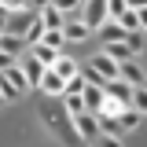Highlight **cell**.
I'll return each mask as SVG.
<instances>
[{
  "instance_id": "5b68a950",
  "label": "cell",
  "mask_w": 147,
  "mask_h": 147,
  "mask_svg": "<svg viewBox=\"0 0 147 147\" xmlns=\"http://www.w3.org/2000/svg\"><path fill=\"white\" fill-rule=\"evenodd\" d=\"M33 18H37V7H18V11H7V33L26 37V30L33 26Z\"/></svg>"
},
{
  "instance_id": "5bb4252c",
  "label": "cell",
  "mask_w": 147,
  "mask_h": 147,
  "mask_svg": "<svg viewBox=\"0 0 147 147\" xmlns=\"http://www.w3.org/2000/svg\"><path fill=\"white\" fill-rule=\"evenodd\" d=\"M0 48H4V52H7V55H15V59H18V55L26 52L30 44H26L22 37H15V33H4V37H0Z\"/></svg>"
},
{
  "instance_id": "6da1fadb",
  "label": "cell",
  "mask_w": 147,
  "mask_h": 147,
  "mask_svg": "<svg viewBox=\"0 0 147 147\" xmlns=\"http://www.w3.org/2000/svg\"><path fill=\"white\" fill-rule=\"evenodd\" d=\"M40 121H44V129H48L63 147H77L81 144V136H77V129H74V118H70V110H66V103H63V96H59V99L44 96V103H40Z\"/></svg>"
},
{
  "instance_id": "277c9868",
  "label": "cell",
  "mask_w": 147,
  "mask_h": 147,
  "mask_svg": "<svg viewBox=\"0 0 147 147\" xmlns=\"http://www.w3.org/2000/svg\"><path fill=\"white\" fill-rule=\"evenodd\" d=\"M107 18H110V15H107V0H85V4H81V22L88 26L92 33H96Z\"/></svg>"
},
{
  "instance_id": "4fadbf2b",
  "label": "cell",
  "mask_w": 147,
  "mask_h": 147,
  "mask_svg": "<svg viewBox=\"0 0 147 147\" xmlns=\"http://www.w3.org/2000/svg\"><path fill=\"white\" fill-rule=\"evenodd\" d=\"M96 33L103 37V44H110V40H125V33H129V30H121V22H118V18H107V22H103Z\"/></svg>"
},
{
  "instance_id": "44dd1931",
  "label": "cell",
  "mask_w": 147,
  "mask_h": 147,
  "mask_svg": "<svg viewBox=\"0 0 147 147\" xmlns=\"http://www.w3.org/2000/svg\"><path fill=\"white\" fill-rule=\"evenodd\" d=\"M140 118H144V114H140V110H132V107H125L121 114H118V121H121V129H125V132L140 125Z\"/></svg>"
},
{
  "instance_id": "484cf974",
  "label": "cell",
  "mask_w": 147,
  "mask_h": 147,
  "mask_svg": "<svg viewBox=\"0 0 147 147\" xmlns=\"http://www.w3.org/2000/svg\"><path fill=\"white\" fill-rule=\"evenodd\" d=\"M118 22H121V30H144V26H140V15H136L132 7H125V11L118 15Z\"/></svg>"
},
{
  "instance_id": "9c48e42d",
  "label": "cell",
  "mask_w": 147,
  "mask_h": 147,
  "mask_svg": "<svg viewBox=\"0 0 147 147\" xmlns=\"http://www.w3.org/2000/svg\"><path fill=\"white\" fill-rule=\"evenodd\" d=\"M63 37H66L70 44H81V40H88V37H92V30L81 22V18H66V26H63Z\"/></svg>"
},
{
  "instance_id": "30bf717a",
  "label": "cell",
  "mask_w": 147,
  "mask_h": 147,
  "mask_svg": "<svg viewBox=\"0 0 147 147\" xmlns=\"http://www.w3.org/2000/svg\"><path fill=\"white\" fill-rule=\"evenodd\" d=\"M40 11V22H44V30H63L66 26V15L55 7V4H44V7H37Z\"/></svg>"
},
{
  "instance_id": "4316f807",
  "label": "cell",
  "mask_w": 147,
  "mask_h": 147,
  "mask_svg": "<svg viewBox=\"0 0 147 147\" xmlns=\"http://www.w3.org/2000/svg\"><path fill=\"white\" fill-rule=\"evenodd\" d=\"M132 110L147 114V85H136V88H132Z\"/></svg>"
},
{
  "instance_id": "603a6c76",
  "label": "cell",
  "mask_w": 147,
  "mask_h": 147,
  "mask_svg": "<svg viewBox=\"0 0 147 147\" xmlns=\"http://www.w3.org/2000/svg\"><path fill=\"white\" fill-rule=\"evenodd\" d=\"M40 44H48V48H55V52H63L66 37H63V30H44V40H40Z\"/></svg>"
},
{
  "instance_id": "d6a6232c",
  "label": "cell",
  "mask_w": 147,
  "mask_h": 147,
  "mask_svg": "<svg viewBox=\"0 0 147 147\" xmlns=\"http://www.w3.org/2000/svg\"><path fill=\"white\" fill-rule=\"evenodd\" d=\"M7 11H18V7H30V0H0Z\"/></svg>"
},
{
  "instance_id": "f35d334b",
  "label": "cell",
  "mask_w": 147,
  "mask_h": 147,
  "mask_svg": "<svg viewBox=\"0 0 147 147\" xmlns=\"http://www.w3.org/2000/svg\"><path fill=\"white\" fill-rule=\"evenodd\" d=\"M0 15H7V7H4V4H0Z\"/></svg>"
},
{
  "instance_id": "8fae6325",
  "label": "cell",
  "mask_w": 147,
  "mask_h": 147,
  "mask_svg": "<svg viewBox=\"0 0 147 147\" xmlns=\"http://www.w3.org/2000/svg\"><path fill=\"white\" fill-rule=\"evenodd\" d=\"M88 66H92V70H99L103 77H107V81H114V77H118V63H114V59H110L107 52L92 55V59H88Z\"/></svg>"
},
{
  "instance_id": "ba28073f",
  "label": "cell",
  "mask_w": 147,
  "mask_h": 147,
  "mask_svg": "<svg viewBox=\"0 0 147 147\" xmlns=\"http://www.w3.org/2000/svg\"><path fill=\"white\" fill-rule=\"evenodd\" d=\"M18 66H22V74H26V81H30V88H37L40 85V77H44V63L40 59H33V55H26V59H18Z\"/></svg>"
},
{
  "instance_id": "d6986e66",
  "label": "cell",
  "mask_w": 147,
  "mask_h": 147,
  "mask_svg": "<svg viewBox=\"0 0 147 147\" xmlns=\"http://www.w3.org/2000/svg\"><path fill=\"white\" fill-rule=\"evenodd\" d=\"M30 55H33V59H40L44 66H52L55 59H59V52H55V48H48V44H33V48H30Z\"/></svg>"
},
{
  "instance_id": "9a60e30c",
  "label": "cell",
  "mask_w": 147,
  "mask_h": 147,
  "mask_svg": "<svg viewBox=\"0 0 147 147\" xmlns=\"http://www.w3.org/2000/svg\"><path fill=\"white\" fill-rule=\"evenodd\" d=\"M103 52H107L114 63H125V59H132V48H129L125 40H110V44H103Z\"/></svg>"
},
{
  "instance_id": "f1b7e54d",
  "label": "cell",
  "mask_w": 147,
  "mask_h": 147,
  "mask_svg": "<svg viewBox=\"0 0 147 147\" xmlns=\"http://www.w3.org/2000/svg\"><path fill=\"white\" fill-rule=\"evenodd\" d=\"M125 44L132 48V55L144 52V30H129V33H125Z\"/></svg>"
},
{
  "instance_id": "83f0119b",
  "label": "cell",
  "mask_w": 147,
  "mask_h": 147,
  "mask_svg": "<svg viewBox=\"0 0 147 147\" xmlns=\"http://www.w3.org/2000/svg\"><path fill=\"white\" fill-rule=\"evenodd\" d=\"M52 4H55V7H59L66 18H74V15H77V7H81L85 0H52Z\"/></svg>"
},
{
  "instance_id": "74e56055",
  "label": "cell",
  "mask_w": 147,
  "mask_h": 147,
  "mask_svg": "<svg viewBox=\"0 0 147 147\" xmlns=\"http://www.w3.org/2000/svg\"><path fill=\"white\" fill-rule=\"evenodd\" d=\"M144 52H147V26H144Z\"/></svg>"
},
{
  "instance_id": "1f68e13d",
  "label": "cell",
  "mask_w": 147,
  "mask_h": 147,
  "mask_svg": "<svg viewBox=\"0 0 147 147\" xmlns=\"http://www.w3.org/2000/svg\"><path fill=\"white\" fill-rule=\"evenodd\" d=\"M15 63H18L15 55H7V52H4V48H0V70H7V66H15Z\"/></svg>"
},
{
  "instance_id": "ac0fdd59",
  "label": "cell",
  "mask_w": 147,
  "mask_h": 147,
  "mask_svg": "<svg viewBox=\"0 0 147 147\" xmlns=\"http://www.w3.org/2000/svg\"><path fill=\"white\" fill-rule=\"evenodd\" d=\"M22 40H26L30 48H33V44H40V40H44V22H40V11H37V18H33V26L26 30V37H22Z\"/></svg>"
},
{
  "instance_id": "3957f363",
  "label": "cell",
  "mask_w": 147,
  "mask_h": 147,
  "mask_svg": "<svg viewBox=\"0 0 147 147\" xmlns=\"http://www.w3.org/2000/svg\"><path fill=\"white\" fill-rule=\"evenodd\" d=\"M74 129H77L81 144H96V140H99V114H96V110L74 114Z\"/></svg>"
},
{
  "instance_id": "f546056e",
  "label": "cell",
  "mask_w": 147,
  "mask_h": 147,
  "mask_svg": "<svg viewBox=\"0 0 147 147\" xmlns=\"http://www.w3.org/2000/svg\"><path fill=\"white\" fill-rule=\"evenodd\" d=\"M125 7H129L125 0H107V15H110V18H118L121 11H125Z\"/></svg>"
},
{
  "instance_id": "8992f818",
  "label": "cell",
  "mask_w": 147,
  "mask_h": 147,
  "mask_svg": "<svg viewBox=\"0 0 147 147\" xmlns=\"http://www.w3.org/2000/svg\"><path fill=\"white\" fill-rule=\"evenodd\" d=\"M118 77H121V81H129L132 88H136V85H147V74H144V66H140L136 59H125V63H118Z\"/></svg>"
},
{
  "instance_id": "4dcf8cb0",
  "label": "cell",
  "mask_w": 147,
  "mask_h": 147,
  "mask_svg": "<svg viewBox=\"0 0 147 147\" xmlns=\"http://www.w3.org/2000/svg\"><path fill=\"white\" fill-rule=\"evenodd\" d=\"M99 147H121V136H110V132H99Z\"/></svg>"
},
{
  "instance_id": "7402d4cb",
  "label": "cell",
  "mask_w": 147,
  "mask_h": 147,
  "mask_svg": "<svg viewBox=\"0 0 147 147\" xmlns=\"http://www.w3.org/2000/svg\"><path fill=\"white\" fill-rule=\"evenodd\" d=\"M81 96H85V110H99V103H103V88H92V85H88Z\"/></svg>"
},
{
  "instance_id": "ffe728a7",
  "label": "cell",
  "mask_w": 147,
  "mask_h": 147,
  "mask_svg": "<svg viewBox=\"0 0 147 147\" xmlns=\"http://www.w3.org/2000/svg\"><path fill=\"white\" fill-rule=\"evenodd\" d=\"M63 103H66V110H70V118H74V114H81V110H85V96H81V92H66V96H63Z\"/></svg>"
},
{
  "instance_id": "e0dca14e",
  "label": "cell",
  "mask_w": 147,
  "mask_h": 147,
  "mask_svg": "<svg viewBox=\"0 0 147 147\" xmlns=\"http://www.w3.org/2000/svg\"><path fill=\"white\" fill-rule=\"evenodd\" d=\"M125 107H129V103H121V99H114V96H107V92H103V103H99V110H96V114H107V118H118V114H121Z\"/></svg>"
},
{
  "instance_id": "cb8c5ba5",
  "label": "cell",
  "mask_w": 147,
  "mask_h": 147,
  "mask_svg": "<svg viewBox=\"0 0 147 147\" xmlns=\"http://www.w3.org/2000/svg\"><path fill=\"white\" fill-rule=\"evenodd\" d=\"M81 77H85V81H88L92 88H103V85H107V77H103V74H99V70H92L88 63H85V66H81Z\"/></svg>"
},
{
  "instance_id": "7a4b0ae2",
  "label": "cell",
  "mask_w": 147,
  "mask_h": 147,
  "mask_svg": "<svg viewBox=\"0 0 147 147\" xmlns=\"http://www.w3.org/2000/svg\"><path fill=\"white\" fill-rule=\"evenodd\" d=\"M0 81H4V96L7 99H18L22 92H30V81H26V74H22V66H7V70H0Z\"/></svg>"
},
{
  "instance_id": "8d00e7d4",
  "label": "cell",
  "mask_w": 147,
  "mask_h": 147,
  "mask_svg": "<svg viewBox=\"0 0 147 147\" xmlns=\"http://www.w3.org/2000/svg\"><path fill=\"white\" fill-rule=\"evenodd\" d=\"M0 103H7V96H4V81H0Z\"/></svg>"
},
{
  "instance_id": "52a82bcc",
  "label": "cell",
  "mask_w": 147,
  "mask_h": 147,
  "mask_svg": "<svg viewBox=\"0 0 147 147\" xmlns=\"http://www.w3.org/2000/svg\"><path fill=\"white\" fill-rule=\"evenodd\" d=\"M37 88L44 92V96H52V99H59V96L66 92V81H63V77H59V74H55L52 66H48V70H44V77H40V85H37Z\"/></svg>"
},
{
  "instance_id": "d4e9b609",
  "label": "cell",
  "mask_w": 147,
  "mask_h": 147,
  "mask_svg": "<svg viewBox=\"0 0 147 147\" xmlns=\"http://www.w3.org/2000/svg\"><path fill=\"white\" fill-rule=\"evenodd\" d=\"M99 132H110V136H121L125 129H121V121H118V118H107V114H99Z\"/></svg>"
},
{
  "instance_id": "d590c367",
  "label": "cell",
  "mask_w": 147,
  "mask_h": 147,
  "mask_svg": "<svg viewBox=\"0 0 147 147\" xmlns=\"http://www.w3.org/2000/svg\"><path fill=\"white\" fill-rule=\"evenodd\" d=\"M44 4H52V0H30V7H44Z\"/></svg>"
},
{
  "instance_id": "2e32d148",
  "label": "cell",
  "mask_w": 147,
  "mask_h": 147,
  "mask_svg": "<svg viewBox=\"0 0 147 147\" xmlns=\"http://www.w3.org/2000/svg\"><path fill=\"white\" fill-rule=\"evenodd\" d=\"M52 70L59 74V77H63V81H70V77H74V74H77V70H81V66H77V63H74V59H66V55L59 52V59H55V63H52Z\"/></svg>"
},
{
  "instance_id": "836d02e7",
  "label": "cell",
  "mask_w": 147,
  "mask_h": 147,
  "mask_svg": "<svg viewBox=\"0 0 147 147\" xmlns=\"http://www.w3.org/2000/svg\"><path fill=\"white\" fill-rule=\"evenodd\" d=\"M129 7H132V11H140V7H147V0H125Z\"/></svg>"
},
{
  "instance_id": "7c38bea8",
  "label": "cell",
  "mask_w": 147,
  "mask_h": 147,
  "mask_svg": "<svg viewBox=\"0 0 147 147\" xmlns=\"http://www.w3.org/2000/svg\"><path fill=\"white\" fill-rule=\"evenodd\" d=\"M103 92H107V96H114V99H121V103H129V107H132V85H129V81H121V77H114V81H107V85H103Z\"/></svg>"
},
{
  "instance_id": "e575fe53",
  "label": "cell",
  "mask_w": 147,
  "mask_h": 147,
  "mask_svg": "<svg viewBox=\"0 0 147 147\" xmlns=\"http://www.w3.org/2000/svg\"><path fill=\"white\" fill-rule=\"evenodd\" d=\"M136 15H140V26H147V7H140Z\"/></svg>"
}]
</instances>
